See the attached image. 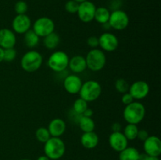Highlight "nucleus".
Wrapping results in <instances>:
<instances>
[{"instance_id": "nucleus-1", "label": "nucleus", "mask_w": 161, "mask_h": 160, "mask_svg": "<svg viewBox=\"0 0 161 160\" xmlns=\"http://www.w3.org/2000/svg\"><path fill=\"white\" fill-rule=\"evenodd\" d=\"M146 115V108L141 102L133 101L126 105L123 111L124 119L127 123L138 125L144 119Z\"/></svg>"}, {"instance_id": "nucleus-2", "label": "nucleus", "mask_w": 161, "mask_h": 160, "mask_svg": "<svg viewBox=\"0 0 161 160\" xmlns=\"http://www.w3.org/2000/svg\"><path fill=\"white\" fill-rule=\"evenodd\" d=\"M65 144L61 137L51 136L47 142L44 143V155L50 160H59L65 153Z\"/></svg>"}, {"instance_id": "nucleus-3", "label": "nucleus", "mask_w": 161, "mask_h": 160, "mask_svg": "<svg viewBox=\"0 0 161 160\" xmlns=\"http://www.w3.org/2000/svg\"><path fill=\"white\" fill-rule=\"evenodd\" d=\"M42 56L35 50H28L20 59V67L26 72H35L39 70L42 64Z\"/></svg>"}, {"instance_id": "nucleus-4", "label": "nucleus", "mask_w": 161, "mask_h": 160, "mask_svg": "<svg viewBox=\"0 0 161 160\" xmlns=\"http://www.w3.org/2000/svg\"><path fill=\"white\" fill-rule=\"evenodd\" d=\"M86 67L92 72H99L105 67L106 64V56L101 49H91L86 54Z\"/></svg>"}, {"instance_id": "nucleus-5", "label": "nucleus", "mask_w": 161, "mask_h": 160, "mask_svg": "<svg viewBox=\"0 0 161 160\" xmlns=\"http://www.w3.org/2000/svg\"><path fill=\"white\" fill-rule=\"evenodd\" d=\"M80 98L86 102H92L97 100L102 94V86L95 80H87L82 84L79 92Z\"/></svg>"}, {"instance_id": "nucleus-6", "label": "nucleus", "mask_w": 161, "mask_h": 160, "mask_svg": "<svg viewBox=\"0 0 161 160\" xmlns=\"http://www.w3.org/2000/svg\"><path fill=\"white\" fill-rule=\"evenodd\" d=\"M69 56L65 52L56 50L50 55L47 61V65L53 72L60 73L69 67Z\"/></svg>"}, {"instance_id": "nucleus-7", "label": "nucleus", "mask_w": 161, "mask_h": 160, "mask_svg": "<svg viewBox=\"0 0 161 160\" xmlns=\"http://www.w3.org/2000/svg\"><path fill=\"white\" fill-rule=\"evenodd\" d=\"M31 27L32 31L39 38H44L54 31L55 24L54 21L50 17H41L36 20Z\"/></svg>"}, {"instance_id": "nucleus-8", "label": "nucleus", "mask_w": 161, "mask_h": 160, "mask_svg": "<svg viewBox=\"0 0 161 160\" xmlns=\"http://www.w3.org/2000/svg\"><path fill=\"white\" fill-rule=\"evenodd\" d=\"M110 28L116 31H123L126 29L130 23L128 14L123 9H115L110 13L108 21Z\"/></svg>"}, {"instance_id": "nucleus-9", "label": "nucleus", "mask_w": 161, "mask_h": 160, "mask_svg": "<svg viewBox=\"0 0 161 160\" xmlns=\"http://www.w3.org/2000/svg\"><path fill=\"white\" fill-rule=\"evenodd\" d=\"M99 46L104 52H113L119 46L117 36L109 31H105L98 37Z\"/></svg>"}, {"instance_id": "nucleus-10", "label": "nucleus", "mask_w": 161, "mask_h": 160, "mask_svg": "<svg viewBox=\"0 0 161 160\" xmlns=\"http://www.w3.org/2000/svg\"><path fill=\"white\" fill-rule=\"evenodd\" d=\"M96 8L95 5L89 0L80 3L76 13L79 19L83 23H90L94 20Z\"/></svg>"}, {"instance_id": "nucleus-11", "label": "nucleus", "mask_w": 161, "mask_h": 160, "mask_svg": "<svg viewBox=\"0 0 161 160\" xmlns=\"http://www.w3.org/2000/svg\"><path fill=\"white\" fill-rule=\"evenodd\" d=\"M150 87L147 82L138 80L132 83L129 87L128 92L133 97L134 100H140L146 98L149 93Z\"/></svg>"}, {"instance_id": "nucleus-12", "label": "nucleus", "mask_w": 161, "mask_h": 160, "mask_svg": "<svg viewBox=\"0 0 161 160\" xmlns=\"http://www.w3.org/2000/svg\"><path fill=\"white\" fill-rule=\"evenodd\" d=\"M31 20L27 14H17L13 19L12 30L14 33L24 35L31 29Z\"/></svg>"}, {"instance_id": "nucleus-13", "label": "nucleus", "mask_w": 161, "mask_h": 160, "mask_svg": "<svg viewBox=\"0 0 161 160\" xmlns=\"http://www.w3.org/2000/svg\"><path fill=\"white\" fill-rule=\"evenodd\" d=\"M145 153L151 156L160 157L161 154V141L157 136H149L143 141Z\"/></svg>"}, {"instance_id": "nucleus-14", "label": "nucleus", "mask_w": 161, "mask_h": 160, "mask_svg": "<svg viewBox=\"0 0 161 160\" xmlns=\"http://www.w3.org/2000/svg\"><path fill=\"white\" fill-rule=\"evenodd\" d=\"M108 144L115 152H120L128 146V140L121 132H113L108 136Z\"/></svg>"}, {"instance_id": "nucleus-15", "label": "nucleus", "mask_w": 161, "mask_h": 160, "mask_svg": "<svg viewBox=\"0 0 161 160\" xmlns=\"http://www.w3.org/2000/svg\"><path fill=\"white\" fill-rule=\"evenodd\" d=\"M82 84V79L75 74L67 75L63 81V86L66 92L73 95L79 93Z\"/></svg>"}, {"instance_id": "nucleus-16", "label": "nucleus", "mask_w": 161, "mask_h": 160, "mask_svg": "<svg viewBox=\"0 0 161 160\" xmlns=\"http://www.w3.org/2000/svg\"><path fill=\"white\" fill-rule=\"evenodd\" d=\"M17 43V37L13 30L9 28L0 29V47L3 50L14 48Z\"/></svg>"}, {"instance_id": "nucleus-17", "label": "nucleus", "mask_w": 161, "mask_h": 160, "mask_svg": "<svg viewBox=\"0 0 161 160\" xmlns=\"http://www.w3.org/2000/svg\"><path fill=\"white\" fill-rule=\"evenodd\" d=\"M47 129L51 136L61 137L66 130V123L63 119L60 118H55L50 121Z\"/></svg>"}, {"instance_id": "nucleus-18", "label": "nucleus", "mask_w": 161, "mask_h": 160, "mask_svg": "<svg viewBox=\"0 0 161 160\" xmlns=\"http://www.w3.org/2000/svg\"><path fill=\"white\" fill-rule=\"evenodd\" d=\"M74 74H80L84 72L86 67V59L82 55H75L69 58V67Z\"/></svg>"}, {"instance_id": "nucleus-19", "label": "nucleus", "mask_w": 161, "mask_h": 160, "mask_svg": "<svg viewBox=\"0 0 161 160\" xmlns=\"http://www.w3.org/2000/svg\"><path fill=\"white\" fill-rule=\"evenodd\" d=\"M80 143L86 149H94L99 143V137L94 131L83 133L80 137Z\"/></svg>"}, {"instance_id": "nucleus-20", "label": "nucleus", "mask_w": 161, "mask_h": 160, "mask_svg": "<svg viewBox=\"0 0 161 160\" xmlns=\"http://www.w3.org/2000/svg\"><path fill=\"white\" fill-rule=\"evenodd\" d=\"M60 42H61L60 35L55 31L43 38V45L47 50H55L59 45Z\"/></svg>"}, {"instance_id": "nucleus-21", "label": "nucleus", "mask_w": 161, "mask_h": 160, "mask_svg": "<svg viewBox=\"0 0 161 160\" xmlns=\"http://www.w3.org/2000/svg\"><path fill=\"white\" fill-rule=\"evenodd\" d=\"M119 160H138L140 152L135 147H128L119 152Z\"/></svg>"}, {"instance_id": "nucleus-22", "label": "nucleus", "mask_w": 161, "mask_h": 160, "mask_svg": "<svg viewBox=\"0 0 161 160\" xmlns=\"http://www.w3.org/2000/svg\"><path fill=\"white\" fill-rule=\"evenodd\" d=\"M79 127L83 133L94 131L95 129V122L91 117L80 115L78 121Z\"/></svg>"}, {"instance_id": "nucleus-23", "label": "nucleus", "mask_w": 161, "mask_h": 160, "mask_svg": "<svg viewBox=\"0 0 161 160\" xmlns=\"http://www.w3.org/2000/svg\"><path fill=\"white\" fill-rule=\"evenodd\" d=\"M40 38L32 31V29L28 30L24 34V42L25 45L29 49L36 48L39 43Z\"/></svg>"}, {"instance_id": "nucleus-24", "label": "nucleus", "mask_w": 161, "mask_h": 160, "mask_svg": "<svg viewBox=\"0 0 161 160\" xmlns=\"http://www.w3.org/2000/svg\"><path fill=\"white\" fill-rule=\"evenodd\" d=\"M110 13H111V12L109 11V9L104 7V6L96 8L94 20H95L97 23L101 24L108 23Z\"/></svg>"}, {"instance_id": "nucleus-25", "label": "nucleus", "mask_w": 161, "mask_h": 160, "mask_svg": "<svg viewBox=\"0 0 161 160\" xmlns=\"http://www.w3.org/2000/svg\"><path fill=\"white\" fill-rule=\"evenodd\" d=\"M138 130L139 129H138L137 125L127 123V125L124 127V131L122 133H124V136H126V138L128 141H134V140H135L137 138Z\"/></svg>"}, {"instance_id": "nucleus-26", "label": "nucleus", "mask_w": 161, "mask_h": 160, "mask_svg": "<svg viewBox=\"0 0 161 160\" xmlns=\"http://www.w3.org/2000/svg\"><path fill=\"white\" fill-rule=\"evenodd\" d=\"M35 136H36V140H37L39 142L42 143V144L47 142V141L51 137L48 129L46 128V127H39V128H38L37 130H36Z\"/></svg>"}, {"instance_id": "nucleus-27", "label": "nucleus", "mask_w": 161, "mask_h": 160, "mask_svg": "<svg viewBox=\"0 0 161 160\" xmlns=\"http://www.w3.org/2000/svg\"><path fill=\"white\" fill-rule=\"evenodd\" d=\"M88 108V102L84 100L82 98H78L74 101L73 106V111L79 115H82L83 113L86 111V108Z\"/></svg>"}, {"instance_id": "nucleus-28", "label": "nucleus", "mask_w": 161, "mask_h": 160, "mask_svg": "<svg viewBox=\"0 0 161 160\" xmlns=\"http://www.w3.org/2000/svg\"><path fill=\"white\" fill-rule=\"evenodd\" d=\"M129 87H130V85L124 78H118L115 82V88L119 93L124 94L127 93L129 90Z\"/></svg>"}, {"instance_id": "nucleus-29", "label": "nucleus", "mask_w": 161, "mask_h": 160, "mask_svg": "<svg viewBox=\"0 0 161 160\" xmlns=\"http://www.w3.org/2000/svg\"><path fill=\"white\" fill-rule=\"evenodd\" d=\"M28 9V4H27L26 2L23 1V0H20V1L17 2L14 5V11H15L17 15H19V14H26Z\"/></svg>"}, {"instance_id": "nucleus-30", "label": "nucleus", "mask_w": 161, "mask_h": 160, "mask_svg": "<svg viewBox=\"0 0 161 160\" xmlns=\"http://www.w3.org/2000/svg\"><path fill=\"white\" fill-rule=\"evenodd\" d=\"M17 56V50L14 48L5 49L4 56H3V61L6 62H12L15 60Z\"/></svg>"}, {"instance_id": "nucleus-31", "label": "nucleus", "mask_w": 161, "mask_h": 160, "mask_svg": "<svg viewBox=\"0 0 161 160\" xmlns=\"http://www.w3.org/2000/svg\"><path fill=\"white\" fill-rule=\"evenodd\" d=\"M79 5H80V3L74 1V0H69L64 5V9L69 13L75 14L76 13L77 10H78Z\"/></svg>"}, {"instance_id": "nucleus-32", "label": "nucleus", "mask_w": 161, "mask_h": 160, "mask_svg": "<svg viewBox=\"0 0 161 160\" xmlns=\"http://www.w3.org/2000/svg\"><path fill=\"white\" fill-rule=\"evenodd\" d=\"M86 43L87 45L91 47V49H95L97 48L99 46V41H98V37L95 35L90 36L89 38L86 40Z\"/></svg>"}, {"instance_id": "nucleus-33", "label": "nucleus", "mask_w": 161, "mask_h": 160, "mask_svg": "<svg viewBox=\"0 0 161 160\" xmlns=\"http://www.w3.org/2000/svg\"><path fill=\"white\" fill-rule=\"evenodd\" d=\"M121 101H122V103L126 106V105L130 104V103L135 101V100H134L133 97L130 94V93L127 92L123 94L122 97H121Z\"/></svg>"}, {"instance_id": "nucleus-34", "label": "nucleus", "mask_w": 161, "mask_h": 160, "mask_svg": "<svg viewBox=\"0 0 161 160\" xmlns=\"http://www.w3.org/2000/svg\"><path fill=\"white\" fill-rule=\"evenodd\" d=\"M149 136V133L147 132V130H138V135H137V138L140 140L142 141H146L148 138V136Z\"/></svg>"}, {"instance_id": "nucleus-35", "label": "nucleus", "mask_w": 161, "mask_h": 160, "mask_svg": "<svg viewBox=\"0 0 161 160\" xmlns=\"http://www.w3.org/2000/svg\"><path fill=\"white\" fill-rule=\"evenodd\" d=\"M138 160H160V159L159 157L151 156V155H148L146 153H140Z\"/></svg>"}, {"instance_id": "nucleus-36", "label": "nucleus", "mask_w": 161, "mask_h": 160, "mask_svg": "<svg viewBox=\"0 0 161 160\" xmlns=\"http://www.w3.org/2000/svg\"><path fill=\"white\" fill-rule=\"evenodd\" d=\"M113 132H121L122 130V125L119 122H114L111 126Z\"/></svg>"}, {"instance_id": "nucleus-37", "label": "nucleus", "mask_w": 161, "mask_h": 160, "mask_svg": "<svg viewBox=\"0 0 161 160\" xmlns=\"http://www.w3.org/2000/svg\"><path fill=\"white\" fill-rule=\"evenodd\" d=\"M93 114H94V111H93V110L91 109V108H87L86 109V111L83 113V115H82L86 116V117H92Z\"/></svg>"}, {"instance_id": "nucleus-38", "label": "nucleus", "mask_w": 161, "mask_h": 160, "mask_svg": "<svg viewBox=\"0 0 161 160\" xmlns=\"http://www.w3.org/2000/svg\"><path fill=\"white\" fill-rule=\"evenodd\" d=\"M3 56H4V50L0 47V63L3 61Z\"/></svg>"}, {"instance_id": "nucleus-39", "label": "nucleus", "mask_w": 161, "mask_h": 160, "mask_svg": "<svg viewBox=\"0 0 161 160\" xmlns=\"http://www.w3.org/2000/svg\"><path fill=\"white\" fill-rule=\"evenodd\" d=\"M36 160H50V159L48 158V157L46 156L45 155H40L39 157H38V158Z\"/></svg>"}, {"instance_id": "nucleus-40", "label": "nucleus", "mask_w": 161, "mask_h": 160, "mask_svg": "<svg viewBox=\"0 0 161 160\" xmlns=\"http://www.w3.org/2000/svg\"><path fill=\"white\" fill-rule=\"evenodd\" d=\"M74 1L77 2V3H83V2L86 1V0H74Z\"/></svg>"}, {"instance_id": "nucleus-41", "label": "nucleus", "mask_w": 161, "mask_h": 160, "mask_svg": "<svg viewBox=\"0 0 161 160\" xmlns=\"http://www.w3.org/2000/svg\"><path fill=\"white\" fill-rule=\"evenodd\" d=\"M20 160H31V159H29V158H22V159Z\"/></svg>"}]
</instances>
